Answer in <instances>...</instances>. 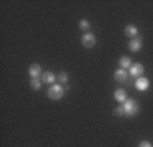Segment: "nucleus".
Here are the masks:
<instances>
[{"label": "nucleus", "mask_w": 153, "mask_h": 147, "mask_svg": "<svg viewBox=\"0 0 153 147\" xmlns=\"http://www.w3.org/2000/svg\"><path fill=\"white\" fill-rule=\"evenodd\" d=\"M56 80L59 82V85H63V83H67L68 82V74L64 72V71H62V72H59L56 75Z\"/></svg>", "instance_id": "ddd939ff"}, {"label": "nucleus", "mask_w": 153, "mask_h": 147, "mask_svg": "<svg viewBox=\"0 0 153 147\" xmlns=\"http://www.w3.org/2000/svg\"><path fill=\"white\" fill-rule=\"evenodd\" d=\"M41 79H38V78H33L32 80H30V87H32V90H34V91H38V90L41 89Z\"/></svg>", "instance_id": "4468645a"}, {"label": "nucleus", "mask_w": 153, "mask_h": 147, "mask_svg": "<svg viewBox=\"0 0 153 147\" xmlns=\"http://www.w3.org/2000/svg\"><path fill=\"white\" fill-rule=\"evenodd\" d=\"M114 98L116 99L119 104H124V102H126V99H127V93H126V90H124V89L115 90Z\"/></svg>", "instance_id": "9d476101"}, {"label": "nucleus", "mask_w": 153, "mask_h": 147, "mask_svg": "<svg viewBox=\"0 0 153 147\" xmlns=\"http://www.w3.org/2000/svg\"><path fill=\"white\" fill-rule=\"evenodd\" d=\"M96 35L93 34V33H85V34L82 35V38H81V42H82V45L85 46V48H88V49H90V48H93L96 45Z\"/></svg>", "instance_id": "7ed1b4c3"}, {"label": "nucleus", "mask_w": 153, "mask_h": 147, "mask_svg": "<svg viewBox=\"0 0 153 147\" xmlns=\"http://www.w3.org/2000/svg\"><path fill=\"white\" fill-rule=\"evenodd\" d=\"M128 78V72L126 70H123V68H119V70L115 71L114 74V79L116 80V82H119V83H123V82H126Z\"/></svg>", "instance_id": "0eeeda50"}, {"label": "nucleus", "mask_w": 153, "mask_h": 147, "mask_svg": "<svg viewBox=\"0 0 153 147\" xmlns=\"http://www.w3.org/2000/svg\"><path fill=\"white\" fill-rule=\"evenodd\" d=\"M149 79L145 76H141V78H137V80H135V89L140 90V91H145V90L149 89Z\"/></svg>", "instance_id": "39448f33"}, {"label": "nucleus", "mask_w": 153, "mask_h": 147, "mask_svg": "<svg viewBox=\"0 0 153 147\" xmlns=\"http://www.w3.org/2000/svg\"><path fill=\"white\" fill-rule=\"evenodd\" d=\"M128 75L134 78H141L143 75V65L140 63H134L130 68H128Z\"/></svg>", "instance_id": "20e7f679"}, {"label": "nucleus", "mask_w": 153, "mask_h": 147, "mask_svg": "<svg viewBox=\"0 0 153 147\" xmlns=\"http://www.w3.org/2000/svg\"><path fill=\"white\" fill-rule=\"evenodd\" d=\"M119 65H120V68H123V70H127V68H130L131 65H133V63H131V59L128 57V56H122V57L119 59Z\"/></svg>", "instance_id": "f8f14e48"}, {"label": "nucleus", "mask_w": 153, "mask_h": 147, "mask_svg": "<svg viewBox=\"0 0 153 147\" xmlns=\"http://www.w3.org/2000/svg\"><path fill=\"white\" fill-rule=\"evenodd\" d=\"M114 115L116 116V117H122V116H124V109L122 105H119L118 108L114 109Z\"/></svg>", "instance_id": "dca6fc26"}, {"label": "nucleus", "mask_w": 153, "mask_h": 147, "mask_svg": "<svg viewBox=\"0 0 153 147\" xmlns=\"http://www.w3.org/2000/svg\"><path fill=\"white\" fill-rule=\"evenodd\" d=\"M29 75L32 76V79H33V78L41 76V75H42V68H41V65H40V64H37V63L32 64V65L29 67Z\"/></svg>", "instance_id": "6e6552de"}, {"label": "nucleus", "mask_w": 153, "mask_h": 147, "mask_svg": "<svg viewBox=\"0 0 153 147\" xmlns=\"http://www.w3.org/2000/svg\"><path fill=\"white\" fill-rule=\"evenodd\" d=\"M41 82L45 85H55V82H56V75H55L53 72H51V71H45V72H42L41 75Z\"/></svg>", "instance_id": "423d86ee"}, {"label": "nucleus", "mask_w": 153, "mask_h": 147, "mask_svg": "<svg viewBox=\"0 0 153 147\" xmlns=\"http://www.w3.org/2000/svg\"><path fill=\"white\" fill-rule=\"evenodd\" d=\"M141 48H142V38L141 37H135L128 42V49L131 52H138Z\"/></svg>", "instance_id": "1a4fd4ad"}, {"label": "nucleus", "mask_w": 153, "mask_h": 147, "mask_svg": "<svg viewBox=\"0 0 153 147\" xmlns=\"http://www.w3.org/2000/svg\"><path fill=\"white\" fill-rule=\"evenodd\" d=\"M138 147H153V146H152V144H150L148 140H142V142H140Z\"/></svg>", "instance_id": "f3484780"}, {"label": "nucleus", "mask_w": 153, "mask_h": 147, "mask_svg": "<svg viewBox=\"0 0 153 147\" xmlns=\"http://www.w3.org/2000/svg\"><path fill=\"white\" fill-rule=\"evenodd\" d=\"M124 34L127 35V37H130L131 40L135 38L138 35V29L135 25H127L126 27H124Z\"/></svg>", "instance_id": "9b49d317"}, {"label": "nucleus", "mask_w": 153, "mask_h": 147, "mask_svg": "<svg viewBox=\"0 0 153 147\" xmlns=\"http://www.w3.org/2000/svg\"><path fill=\"white\" fill-rule=\"evenodd\" d=\"M78 27H79L81 30H83V32L89 33V30H90V22L88 19H81L79 22H78Z\"/></svg>", "instance_id": "2eb2a0df"}, {"label": "nucleus", "mask_w": 153, "mask_h": 147, "mask_svg": "<svg viewBox=\"0 0 153 147\" xmlns=\"http://www.w3.org/2000/svg\"><path fill=\"white\" fill-rule=\"evenodd\" d=\"M47 93H48V97H49L52 101H59V99H62L64 97L66 89H64L62 85L55 83V85H52V86H49Z\"/></svg>", "instance_id": "f03ea898"}, {"label": "nucleus", "mask_w": 153, "mask_h": 147, "mask_svg": "<svg viewBox=\"0 0 153 147\" xmlns=\"http://www.w3.org/2000/svg\"><path fill=\"white\" fill-rule=\"evenodd\" d=\"M122 106L124 109V116H128V117H134V116H137L138 112H140V105L133 98H127L126 102Z\"/></svg>", "instance_id": "f257e3e1"}]
</instances>
